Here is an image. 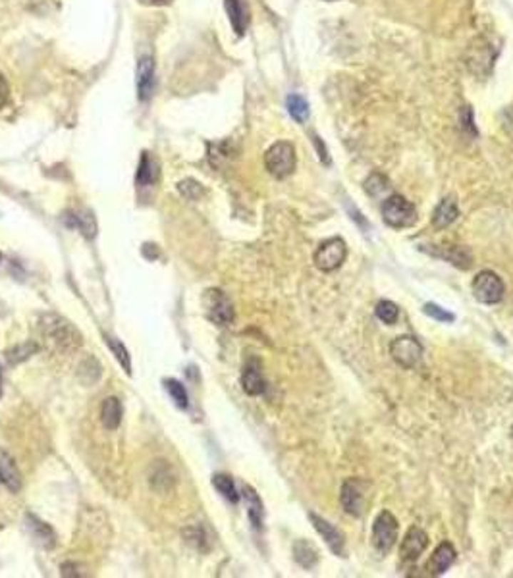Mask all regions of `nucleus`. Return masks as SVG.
I'll use <instances>...</instances> for the list:
<instances>
[{"instance_id":"obj_21","label":"nucleus","mask_w":513,"mask_h":578,"mask_svg":"<svg viewBox=\"0 0 513 578\" xmlns=\"http://www.w3.org/2000/svg\"><path fill=\"white\" fill-rule=\"evenodd\" d=\"M101 420L108 430H116L122 420V405L116 397H106L101 405Z\"/></svg>"},{"instance_id":"obj_30","label":"nucleus","mask_w":513,"mask_h":578,"mask_svg":"<svg viewBox=\"0 0 513 578\" xmlns=\"http://www.w3.org/2000/svg\"><path fill=\"white\" fill-rule=\"evenodd\" d=\"M422 311H425L427 316L438 320V322H454L455 320V316L452 312H448L446 309H442L440 305H435V303H427V305L422 306Z\"/></svg>"},{"instance_id":"obj_24","label":"nucleus","mask_w":513,"mask_h":578,"mask_svg":"<svg viewBox=\"0 0 513 578\" xmlns=\"http://www.w3.org/2000/svg\"><path fill=\"white\" fill-rule=\"evenodd\" d=\"M375 314H377L378 320H382L384 324H396L397 319H400V306L396 303H392L388 299L378 301L377 306H375Z\"/></svg>"},{"instance_id":"obj_16","label":"nucleus","mask_w":513,"mask_h":578,"mask_svg":"<svg viewBox=\"0 0 513 578\" xmlns=\"http://www.w3.org/2000/svg\"><path fill=\"white\" fill-rule=\"evenodd\" d=\"M432 254L440 257V259L448 260L454 267L462 268V270H469L473 267V254L467 247L463 245H448V247H440L432 251Z\"/></svg>"},{"instance_id":"obj_28","label":"nucleus","mask_w":513,"mask_h":578,"mask_svg":"<svg viewBox=\"0 0 513 578\" xmlns=\"http://www.w3.org/2000/svg\"><path fill=\"white\" fill-rule=\"evenodd\" d=\"M178 191H180L186 199H189V201H197V199L205 193V189L201 187V183L193 182V180H183V182L178 183Z\"/></svg>"},{"instance_id":"obj_1","label":"nucleus","mask_w":513,"mask_h":578,"mask_svg":"<svg viewBox=\"0 0 513 578\" xmlns=\"http://www.w3.org/2000/svg\"><path fill=\"white\" fill-rule=\"evenodd\" d=\"M382 220L394 229H405L417 222V208L411 201L402 195L386 197L382 202Z\"/></svg>"},{"instance_id":"obj_18","label":"nucleus","mask_w":513,"mask_h":578,"mask_svg":"<svg viewBox=\"0 0 513 578\" xmlns=\"http://www.w3.org/2000/svg\"><path fill=\"white\" fill-rule=\"evenodd\" d=\"M243 497L247 501V513H249V519H251V525H253L257 530L263 528V519H265V509H263V501L257 495L251 486H243Z\"/></svg>"},{"instance_id":"obj_34","label":"nucleus","mask_w":513,"mask_h":578,"mask_svg":"<svg viewBox=\"0 0 513 578\" xmlns=\"http://www.w3.org/2000/svg\"><path fill=\"white\" fill-rule=\"evenodd\" d=\"M143 4H168L172 0H141Z\"/></svg>"},{"instance_id":"obj_33","label":"nucleus","mask_w":513,"mask_h":578,"mask_svg":"<svg viewBox=\"0 0 513 578\" xmlns=\"http://www.w3.org/2000/svg\"><path fill=\"white\" fill-rule=\"evenodd\" d=\"M313 143L317 145V150H318V156H320V160H322V164H330V158H328V150L325 149V145H322V141L318 139V137H313Z\"/></svg>"},{"instance_id":"obj_22","label":"nucleus","mask_w":513,"mask_h":578,"mask_svg":"<svg viewBox=\"0 0 513 578\" xmlns=\"http://www.w3.org/2000/svg\"><path fill=\"white\" fill-rule=\"evenodd\" d=\"M213 486L218 490V494L224 497V500L232 501V503H238L240 501V494H238V487H235L234 480L230 478L228 475H215L213 476Z\"/></svg>"},{"instance_id":"obj_12","label":"nucleus","mask_w":513,"mask_h":578,"mask_svg":"<svg viewBox=\"0 0 513 578\" xmlns=\"http://www.w3.org/2000/svg\"><path fill=\"white\" fill-rule=\"evenodd\" d=\"M155 91V62L143 56L137 64V95L141 100H149Z\"/></svg>"},{"instance_id":"obj_36","label":"nucleus","mask_w":513,"mask_h":578,"mask_svg":"<svg viewBox=\"0 0 513 578\" xmlns=\"http://www.w3.org/2000/svg\"><path fill=\"white\" fill-rule=\"evenodd\" d=\"M512 438H513V426H512Z\"/></svg>"},{"instance_id":"obj_32","label":"nucleus","mask_w":513,"mask_h":578,"mask_svg":"<svg viewBox=\"0 0 513 578\" xmlns=\"http://www.w3.org/2000/svg\"><path fill=\"white\" fill-rule=\"evenodd\" d=\"M8 98H10V87H8L6 79L0 76V108L8 103Z\"/></svg>"},{"instance_id":"obj_8","label":"nucleus","mask_w":513,"mask_h":578,"mask_svg":"<svg viewBox=\"0 0 513 578\" xmlns=\"http://www.w3.org/2000/svg\"><path fill=\"white\" fill-rule=\"evenodd\" d=\"M208 319L218 326H228L234 322V306L220 289H208L205 295Z\"/></svg>"},{"instance_id":"obj_23","label":"nucleus","mask_w":513,"mask_h":578,"mask_svg":"<svg viewBox=\"0 0 513 578\" xmlns=\"http://www.w3.org/2000/svg\"><path fill=\"white\" fill-rule=\"evenodd\" d=\"M288 112L298 124H303L309 118V104L301 95H290L288 97Z\"/></svg>"},{"instance_id":"obj_13","label":"nucleus","mask_w":513,"mask_h":578,"mask_svg":"<svg viewBox=\"0 0 513 578\" xmlns=\"http://www.w3.org/2000/svg\"><path fill=\"white\" fill-rule=\"evenodd\" d=\"M455 555H457L455 547L449 542H442L440 546L435 549V553L430 555L429 563H427V571H429L430 577H440V574L448 571L455 561Z\"/></svg>"},{"instance_id":"obj_17","label":"nucleus","mask_w":513,"mask_h":578,"mask_svg":"<svg viewBox=\"0 0 513 578\" xmlns=\"http://www.w3.org/2000/svg\"><path fill=\"white\" fill-rule=\"evenodd\" d=\"M224 4H226L230 24L234 27V31L241 37L247 31V26H249V10L243 4V0H224Z\"/></svg>"},{"instance_id":"obj_7","label":"nucleus","mask_w":513,"mask_h":578,"mask_svg":"<svg viewBox=\"0 0 513 578\" xmlns=\"http://www.w3.org/2000/svg\"><path fill=\"white\" fill-rule=\"evenodd\" d=\"M390 355L403 368H413L422 357V345L413 336H400L390 344Z\"/></svg>"},{"instance_id":"obj_2","label":"nucleus","mask_w":513,"mask_h":578,"mask_svg":"<svg viewBox=\"0 0 513 578\" xmlns=\"http://www.w3.org/2000/svg\"><path fill=\"white\" fill-rule=\"evenodd\" d=\"M295 164H298L295 149L288 141L274 143L265 155V166H267L268 174L276 177V180H284V177L292 176Z\"/></svg>"},{"instance_id":"obj_11","label":"nucleus","mask_w":513,"mask_h":578,"mask_svg":"<svg viewBox=\"0 0 513 578\" xmlns=\"http://www.w3.org/2000/svg\"><path fill=\"white\" fill-rule=\"evenodd\" d=\"M241 386L249 396H260L267 390V382L263 378V371H260V363L257 358L247 361L243 366V374H241Z\"/></svg>"},{"instance_id":"obj_29","label":"nucleus","mask_w":513,"mask_h":578,"mask_svg":"<svg viewBox=\"0 0 513 578\" xmlns=\"http://www.w3.org/2000/svg\"><path fill=\"white\" fill-rule=\"evenodd\" d=\"M388 189V180L380 174H372V176L365 182V191L369 193L370 197H378L382 191Z\"/></svg>"},{"instance_id":"obj_10","label":"nucleus","mask_w":513,"mask_h":578,"mask_svg":"<svg viewBox=\"0 0 513 578\" xmlns=\"http://www.w3.org/2000/svg\"><path fill=\"white\" fill-rule=\"evenodd\" d=\"M309 519H311L313 527L317 528V532L322 536V540L326 542V546L330 547L334 555L338 557H344V547H345V538L344 534L340 532L338 528L330 525L328 520H325L322 517H318L315 513H309Z\"/></svg>"},{"instance_id":"obj_25","label":"nucleus","mask_w":513,"mask_h":578,"mask_svg":"<svg viewBox=\"0 0 513 578\" xmlns=\"http://www.w3.org/2000/svg\"><path fill=\"white\" fill-rule=\"evenodd\" d=\"M70 218L73 220V226L78 227L85 237H95V234H97V224H95V218H93L91 212L83 210V212H76Z\"/></svg>"},{"instance_id":"obj_5","label":"nucleus","mask_w":513,"mask_h":578,"mask_svg":"<svg viewBox=\"0 0 513 578\" xmlns=\"http://www.w3.org/2000/svg\"><path fill=\"white\" fill-rule=\"evenodd\" d=\"M400 536V525L390 511H380L372 525V546L380 553L392 552Z\"/></svg>"},{"instance_id":"obj_26","label":"nucleus","mask_w":513,"mask_h":578,"mask_svg":"<svg viewBox=\"0 0 513 578\" xmlns=\"http://www.w3.org/2000/svg\"><path fill=\"white\" fill-rule=\"evenodd\" d=\"M164 386H166V391H168L170 397H172V401H174L180 409H188L189 399L188 391L183 388V383H180L178 380H174V378H170V380L164 382Z\"/></svg>"},{"instance_id":"obj_35","label":"nucleus","mask_w":513,"mask_h":578,"mask_svg":"<svg viewBox=\"0 0 513 578\" xmlns=\"http://www.w3.org/2000/svg\"><path fill=\"white\" fill-rule=\"evenodd\" d=\"M0 396H2V371H0Z\"/></svg>"},{"instance_id":"obj_15","label":"nucleus","mask_w":513,"mask_h":578,"mask_svg":"<svg viewBox=\"0 0 513 578\" xmlns=\"http://www.w3.org/2000/svg\"><path fill=\"white\" fill-rule=\"evenodd\" d=\"M457 216H459V208H457L454 197H444L432 212V226L436 229H444V227L452 226L457 220Z\"/></svg>"},{"instance_id":"obj_9","label":"nucleus","mask_w":513,"mask_h":578,"mask_svg":"<svg viewBox=\"0 0 513 578\" xmlns=\"http://www.w3.org/2000/svg\"><path fill=\"white\" fill-rule=\"evenodd\" d=\"M427 546H429V534L422 528L411 527L405 534V540L402 542V547H400V557L407 563H415L417 559L425 553Z\"/></svg>"},{"instance_id":"obj_19","label":"nucleus","mask_w":513,"mask_h":578,"mask_svg":"<svg viewBox=\"0 0 513 578\" xmlns=\"http://www.w3.org/2000/svg\"><path fill=\"white\" fill-rule=\"evenodd\" d=\"M156 180H158V164H156V160L149 153H143L139 168H137L136 183L141 185V187H147V185H153Z\"/></svg>"},{"instance_id":"obj_31","label":"nucleus","mask_w":513,"mask_h":578,"mask_svg":"<svg viewBox=\"0 0 513 578\" xmlns=\"http://www.w3.org/2000/svg\"><path fill=\"white\" fill-rule=\"evenodd\" d=\"M462 128L467 131V133H471L473 137H477V128H474V122H473V110H471L469 106H463Z\"/></svg>"},{"instance_id":"obj_6","label":"nucleus","mask_w":513,"mask_h":578,"mask_svg":"<svg viewBox=\"0 0 513 578\" xmlns=\"http://www.w3.org/2000/svg\"><path fill=\"white\" fill-rule=\"evenodd\" d=\"M367 490L369 484L361 478H347L342 484V492H340V501L344 511L351 517H361L367 509Z\"/></svg>"},{"instance_id":"obj_27","label":"nucleus","mask_w":513,"mask_h":578,"mask_svg":"<svg viewBox=\"0 0 513 578\" xmlns=\"http://www.w3.org/2000/svg\"><path fill=\"white\" fill-rule=\"evenodd\" d=\"M106 344L111 347V351L114 353V357H116L118 363L122 364V368L126 371V374H131V357L130 353H128V349H126V345L116 341L114 338H106Z\"/></svg>"},{"instance_id":"obj_14","label":"nucleus","mask_w":513,"mask_h":578,"mask_svg":"<svg viewBox=\"0 0 513 578\" xmlns=\"http://www.w3.org/2000/svg\"><path fill=\"white\" fill-rule=\"evenodd\" d=\"M0 482H2L12 494H18L21 490V484H24V482H21L20 470L16 467V461H14L12 457H10L4 449H0Z\"/></svg>"},{"instance_id":"obj_20","label":"nucleus","mask_w":513,"mask_h":578,"mask_svg":"<svg viewBox=\"0 0 513 578\" xmlns=\"http://www.w3.org/2000/svg\"><path fill=\"white\" fill-rule=\"evenodd\" d=\"M293 555L303 569H313L318 563V549L309 540H298L293 544Z\"/></svg>"},{"instance_id":"obj_4","label":"nucleus","mask_w":513,"mask_h":578,"mask_svg":"<svg viewBox=\"0 0 513 578\" xmlns=\"http://www.w3.org/2000/svg\"><path fill=\"white\" fill-rule=\"evenodd\" d=\"M345 257H347V245L342 237L336 235V237H330L318 245L313 262L322 272H334L344 264Z\"/></svg>"},{"instance_id":"obj_3","label":"nucleus","mask_w":513,"mask_h":578,"mask_svg":"<svg viewBox=\"0 0 513 578\" xmlns=\"http://www.w3.org/2000/svg\"><path fill=\"white\" fill-rule=\"evenodd\" d=\"M471 291H473L474 299L484 305H498L504 295H506V286L504 279L492 270H481L473 278L471 284Z\"/></svg>"}]
</instances>
